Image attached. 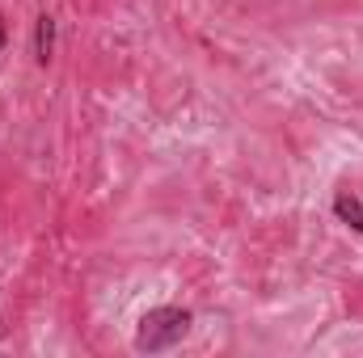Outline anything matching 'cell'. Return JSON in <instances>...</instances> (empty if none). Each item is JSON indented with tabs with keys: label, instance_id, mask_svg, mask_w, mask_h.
<instances>
[{
	"label": "cell",
	"instance_id": "obj_2",
	"mask_svg": "<svg viewBox=\"0 0 363 358\" xmlns=\"http://www.w3.org/2000/svg\"><path fill=\"white\" fill-rule=\"evenodd\" d=\"M51 55H55V17L51 13H38V21H34V59L47 68Z\"/></svg>",
	"mask_w": 363,
	"mask_h": 358
},
{
	"label": "cell",
	"instance_id": "obj_3",
	"mask_svg": "<svg viewBox=\"0 0 363 358\" xmlns=\"http://www.w3.org/2000/svg\"><path fill=\"white\" fill-rule=\"evenodd\" d=\"M334 215H338L347 228L363 232V198H355V194H338V198H334Z\"/></svg>",
	"mask_w": 363,
	"mask_h": 358
},
{
	"label": "cell",
	"instance_id": "obj_1",
	"mask_svg": "<svg viewBox=\"0 0 363 358\" xmlns=\"http://www.w3.org/2000/svg\"><path fill=\"white\" fill-rule=\"evenodd\" d=\"M190 325H194L190 308H174V304L152 308V312H144V316H140L135 350H140V354H165V350H174L182 337L190 333Z\"/></svg>",
	"mask_w": 363,
	"mask_h": 358
},
{
	"label": "cell",
	"instance_id": "obj_4",
	"mask_svg": "<svg viewBox=\"0 0 363 358\" xmlns=\"http://www.w3.org/2000/svg\"><path fill=\"white\" fill-rule=\"evenodd\" d=\"M0 51H4V17H0Z\"/></svg>",
	"mask_w": 363,
	"mask_h": 358
}]
</instances>
